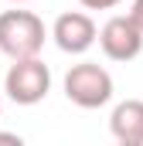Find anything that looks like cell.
Instances as JSON below:
<instances>
[{
    "label": "cell",
    "mask_w": 143,
    "mask_h": 146,
    "mask_svg": "<svg viewBox=\"0 0 143 146\" xmlns=\"http://www.w3.org/2000/svg\"><path fill=\"white\" fill-rule=\"evenodd\" d=\"M44 48V21L31 10H3L0 14V51L17 58H37Z\"/></svg>",
    "instance_id": "obj_1"
},
{
    "label": "cell",
    "mask_w": 143,
    "mask_h": 146,
    "mask_svg": "<svg viewBox=\"0 0 143 146\" xmlns=\"http://www.w3.org/2000/svg\"><path fill=\"white\" fill-rule=\"evenodd\" d=\"M65 99L78 109H102L112 99V75L96 61H78L65 72Z\"/></svg>",
    "instance_id": "obj_2"
},
{
    "label": "cell",
    "mask_w": 143,
    "mask_h": 146,
    "mask_svg": "<svg viewBox=\"0 0 143 146\" xmlns=\"http://www.w3.org/2000/svg\"><path fill=\"white\" fill-rule=\"evenodd\" d=\"M3 92L17 106H37L51 92V68L41 58H17L3 75Z\"/></svg>",
    "instance_id": "obj_3"
},
{
    "label": "cell",
    "mask_w": 143,
    "mask_h": 146,
    "mask_svg": "<svg viewBox=\"0 0 143 146\" xmlns=\"http://www.w3.org/2000/svg\"><path fill=\"white\" fill-rule=\"evenodd\" d=\"M99 48L109 61H133L143 51V27L130 14H116L99 27Z\"/></svg>",
    "instance_id": "obj_4"
},
{
    "label": "cell",
    "mask_w": 143,
    "mask_h": 146,
    "mask_svg": "<svg viewBox=\"0 0 143 146\" xmlns=\"http://www.w3.org/2000/svg\"><path fill=\"white\" fill-rule=\"evenodd\" d=\"M55 44L65 51V54H85L96 41H99V27L89 14L82 10H68V14H58L55 27H51Z\"/></svg>",
    "instance_id": "obj_5"
},
{
    "label": "cell",
    "mask_w": 143,
    "mask_h": 146,
    "mask_svg": "<svg viewBox=\"0 0 143 146\" xmlns=\"http://www.w3.org/2000/svg\"><path fill=\"white\" fill-rule=\"evenodd\" d=\"M109 133L119 146H143V99H126L109 115Z\"/></svg>",
    "instance_id": "obj_6"
},
{
    "label": "cell",
    "mask_w": 143,
    "mask_h": 146,
    "mask_svg": "<svg viewBox=\"0 0 143 146\" xmlns=\"http://www.w3.org/2000/svg\"><path fill=\"white\" fill-rule=\"evenodd\" d=\"M85 10H112V7H119L123 0H78Z\"/></svg>",
    "instance_id": "obj_7"
},
{
    "label": "cell",
    "mask_w": 143,
    "mask_h": 146,
    "mask_svg": "<svg viewBox=\"0 0 143 146\" xmlns=\"http://www.w3.org/2000/svg\"><path fill=\"white\" fill-rule=\"evenodd\" d=\"M130 17H133V21L143 27V0H133V7H130Z\"/></svg>",
    "instance_id": "obj_8"
},
{
    "label": "cell",
    "mask_w": 143,
    "mask_h": 146,
    "mask_svg": "<svg viewBox=\"0 0 143 146\" xmlns=\"http://www.w3.org/2000/svg\"><path fill=\"white\" fill-rule=\"evenodd\" d=\"M0 143H21L17 133H0Z\"/></svg>",
    "instance_id": "obj_9"
},
{
    "label": "cell",
    "mask_w": 143,
    "mask_h": 146,
    "mask_svg": "<svg viewBox=\"0 0 143 146\" xmlns=\"http://www.w3.org/2000/svg\"><path fill=\"white\" fill-rule=\"evenodd\" d=\"M10 3H27V0H10Z\"/></svg>",
    "instance_id": "obj_10"
},
{
    "label": "cell",
    "mask_w": 143,
    "mask_h": 146,
    "mask_svg": "<svg viewBox=\"0 0 143 146\" xmlns=\"http://www.w3.org/2000/svg\"><path fill=\"white\" fill-rule=\"evenodd\" d=\"M0 112H3V95H0Z\"/></svg>",
    "instance_id": "obj_11"
}]
</instances>
